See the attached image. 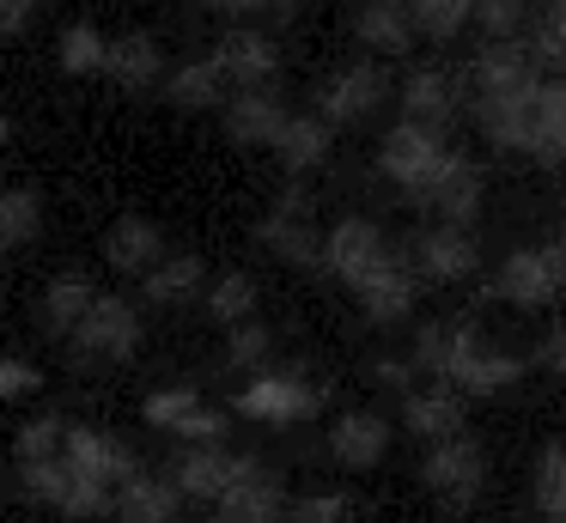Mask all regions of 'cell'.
<instances>
[{
  "instance_id": "obj_44",
  "label": "cell",
  "mask_w": 566,
  "mask_h": 523,
  "mask_svg": "<svg viewBox=\"0 0 566 523\" xmlns=\"http://www.w3.org/2000/svg\"><path fill=\"white\" fill-rule=\"evenodd\" d=\"M19 389H38V372L19 359H0V396H19Z\"/></svg>"
},
{
  "instance_id": "obj_38",
  "label": "cell",
  "mask_w": 566,
  "mask_h": 523,
  "mask_svg": "<svg viewBox=\"0 0 566 523\" xmlns=\"http://www.w3.org/2000/svg\"><path fill=\"white\" fill-rule=\"evenodd\" d=\"M62 438H67V426L55 420V414H43V420H31L25 432H19V462H38V457H62Z\"/></svg>"
},
{
  "instance_id": "obj_1",
  "label": "cell",
  "mask_w": 566,
  "mask_h": 523,
  "mask_svg": "<svg viewBox=\"0 0 566 523\" xmlns=\"http://www.w3.org/2000/svg\"><path fill=\"white\" fill-rule=\"evenodd\" d=\"M67 347H74L80 372H111V365H128L140 347V311L128 299H92V311L67 328Z\"/></svg>"
},
{
  "instance_id": "obj_40",
  "label": "cell",
  "mask_w": 566,
  "mask_h": 523,
  "mask_svg": "<svg viewBox=\"0 0 566 523\" xmlns=\"http://www.w3.org/2000/svg\"><path fill=\"white\" fill-rule=\"evenodd\" d=\"M536 61H560L566 67V0H554L548 12H542V24H536V49H530Z\"/></svg>"
},
{
  "instance_id": "obj_5",
  "label": "cell",
  "mask_w": 566,
  "mask_h": 523,
  "mask_svg": "<svg viewBox=\"0 0 566 523\" xmlns=\"http://www.w3.org/2000/svg\"><path fill=\"white\" fill-rule=\"evenodd\" d=\"M420 481H427L432 493L469 505V499L481 493V481H488V450H481L475 438H463V432L439 438V444L427 450V462H420Z\"/></svg>"
},
{
  "instance_id": "obj_35",
  "label": "cell",
  "mask_w": 566,
  "mask_h": 523,
  "mask_svg": "<svg viewBox=\"0 0 566 523\" xmlns=\"http://www.w3.org/2000/svg\"><path fill=\"white\" fill-rule=\"evenodd\" d=\"M19 481L31 487V493L43 499V505H62L67 481H74V469H67L62 457H38V462H19Z\"/></svg>"
},
{
  "instance_id": "obj_14",
  "label": "cell",
  "mask_w": 566,
  "mask_h": 523,
  "mask_svg": "<svg viewBox=\"0 0 566 523\" xmlns=\"http://www.w3.org/2000/svg\"><path fill=\"white\" fill-rule=\"evenodd\" d=\"M286 116H293V109H286L269 85H244V92L226 97V134H232L238 146H274V134H281Z\"/></svg>"
},
{
  "instance_id": "obj_42",
  "label": "cell",
  "mask_w": 566,
  "mask_h": 523,
  "mask_svg": "<svg viewBox=\"0 0 566 523\" xmlns=\"http://www.w3.org/2000/svg\"><path fill=\"white\" fill-rule=\"evenodd\" d=\"M43 0H0V36H25L38 24Z\"/></svg>"
},
{
  "instance_id": "obj_6",
  "label": "cell",
  "mask_w": 566,
  "mask_h": 523,
  "mask_svg": "<svg viewBox=\"0 0 566 523\" xmlns=\"http://www.w3.org/2000/svg\"><path fill=\"white\" fill-rule=\"evenodd\" d=\"M384 92H390V80H384L378 61H354V67L329 73L317 92V116L329 122V128H347V122H366L371 109L384 104Z\"/></svg>"
},
{
  "instance_id": "obj_21",
  "label": "cell",
  "mask_w": 566,
  "mask_h": 523,
  "mask_svg": "<svg viewBox=\"0 0 566 523\" xmlns=\"http://www.w3.org/2000/svg\"><path fill=\"white\" fill-rule=\"evenodd\" d=\"M177 505H184L177 481L147 474V469H135L123 487H116V517L123 523H177Z\"/></svg>"
},
{
  "instance_id": "obj_19",
  "label": "cell",
  "mask_w": 566,
  "mask_h": 523,
  "mask_svg": "<svg viewBox=\"0 0 566 523\" xmlns=\"http://www.w3.org/2000/svg\"><path fill=\"white\" fill-rule=\"evenodd\" d=\"M147 420L165 426V432L201 438V444H220V432H226V420L213 408H201L196 389H153V396H147Z\"/></svg>"
},
{
  "instance_id": "obj_13",
  "label": "cell",
  "mask_w": 566,
  "mask_h": 523,
  "mask_svg": "<svg viewBox=\"0 0 566 523\" xmlns=\"http://www.w3.org/2000/svg\"><path fill=\"white\" fill-rule=\"evenodd\" d=\"M524 153L536 158V165H548V170H566V80H542L536 85Z\"/></svg>"
},
{
  "instance_id": "obj_9",
  "label": "cell",
  "mask_w": 566,
  "mask_h": 523,
  "mask_svg": "<svg viewBox=\"0 0 566 523\" xmlns=\"http://www.w3.org/2000/svg\"><path fill=\"white\" fill-rule=\"evenodd\" d=\"M62 462L80 474V481H98V487H123L128 474H135V450L116 444V438H104V432H92V426H67Z\"/></svg>"
},
{
  "instance_id": "obj_18",
  "label": "cell",
  "mask_w": 566,
  "mask_h": 523,
  "mask_svg": "<svg viewBox=\"0 0 566 523\" xmlns=\"http://www.w3.org/2000/svg\"><path fill=\"white\" fill-rule=\"evenodd\" d=\"M238 469H244V457L238 450H220V444H196L184 450V462H177V493L184 499H201V505H213V499L226 493V487L238 481Z\"/></svg>"
},
{
  "instance_id": "obj_34",
  "label": "cell",
  "mask_w": 566,
  "mask_h": 523,
  "mask_svg": "<svg viewBox=\"0 0 566 523\" xmlns=\"http://www.w3.org/2000/svg\"><path fill=\"white\" fill-rule=\"evenodd\" d=\"M536 505L548 523H566V444H548L536 462Z\"/></svg>"
},
{
  "instance_id": "obj_45",
  "label": "cell",
  "mask_w": 566,
  "mask_h": 523,
  "mask_svg": "<svg viewBox=\"0 0 566 523\" xmlns=\"http://www.w3.org/2000/svg\"><path fill=\"white\" fill-rule=\"evenodd\" d=\"M7 134H13V128H7V116H0V140H7Z\"/></svg>"
},
{
  "instance_id": "obj_39",
  "label": "cell",
  "mask_w": 566,
  "mask_h": 523,
  "mask_svg": "<svg viewBox=\"0 0 566 523\" xmlns=\"http://www.w3.org/2000/svg\"><path fill=\"white\" fill-rule=\"evenodd\" d=\"M347 511H354V499L342 493H317V499H286V523H347Z\"/></svg>"
},
{
  "instance_id": "obj_41",
  "label": "cell",
  "mask_w": 566,
  "mask_h": 523,
  "mask_svg": "<svg viewBox=\"0 0 566 523\" xmlns=\"http://www.w3.org/2000/svg\"><path fill=\"white\" fill-rule=\"evenodd\" d=\"M269 347H274V335H269L262 323H238L226 359H232V365H262V359H269Z\"/></svg>"
},
{
  "instance_id": "obj_27",
  "label": "cell",
  "mask_w": 566,
  "mask_h": 523,
  "mask_svg": "<svg viewBox=\"0 0 566 523\" xmlns=\"http://www.w3.org/2000/svg\"><path fill=\"white\" fill-rule=\"evenodd\" d=\"M226 73L213 67V55H201V61H184V67H171L165 73V97H171L177 109H213V104H226Z\"/></svg>"
},
{
  "instance_id": "obj_20",
  "label": "cell",
  "mask_w": 566,
  "mask_h": 523,
  "mask_svg": "<svg viewBox=\"0 0 566 523\" xmlns=\"http://www.w3.org/2000/svg\"><path fill=\"white\" fill-rule=\"evenodd\" d=\"M463 104V85L451 80L444 67H415L402 85V116L408 122H427V128H444Z\"/></svg>"
},
{
  "instance_id": "obj_12",
  "label": "cell",
  "mask_w": 566,
  "mask_h": 523,
  "mask_svg": "<svg viewBox=\"0 0 566 523\" xmlns=\"http://www.w3.org/2000/svg\"><path fill=\"white\" fill-rule=\"evenodd\" d=\"M329 457L342 462V469H378V462L390 457V420L371 414V408L342 414V420L329 426Z\"/></svg>"
},
{
  "instance_id": "obj_32",
  "label": "cell",
  "mask_w": 566,
  "mask_h": 523,
  "mask_svg": "<svg viewBox=\"0 0 566 523\" xmlns=\"http://www.w3.org/2000/svg\"><path fill=\"white\" fill-rule=\"evenodd\" d=\"M415 36H432V43H451L457 31L469 24V0H402Z\"/></svg>"
},
{
  "instance_id": "obj_25",
  "label": "cell",
  "mask_w": 566,
  "mask_h": 523,
  "mask_svg": "<svg viewBox=\"0 0 566 523\" xmlns=\"http://www.w3.org/2000/svg\"><path fill=\"white\" fill-rule=\"evenodd\" d=\"M329 140H335V128L323 116H286L281 134H274V153H281V165L293 177H305V170H317L329 158Z\"/></svg>"
},
{
  "instance_id": "obj_24",
  "label": "cell",
  "mask_w": 566,
  "mask_h": 523,
  "mask_svg": "<svg viewBox=\"0 0 566 523\" xmlns=\"http://www.w3.org/2000/svg\"><path fill=\"white\" fill-rule=\"evenodd\" d=\"M104 255H111L116 274H147V268L165 255V238H159L153 219L128 213V219H116V226L104 231Z\"/></svg>"
},
{
  "instance_id": "obj_2",
  "label": "cell",
  "mask_w": 566,
  "mask_h": 523,
  "mask_svg": "<svg viewBox=\"0 0 566 523\" xmlns=\"http://www.w3.org/2000/svg\"><path fill=\"white\" fill-rule=\"evenodd\" d=\"M378 165H384V177H390L396 189L408 195V201H420V195H427V182L439 177L444 165H451L444 128H427V122H408V116H402L390 134H384Z\"/></svg>"
},
{
  "instance_id": "obj_10",
  "label": "cell",
  "mask_w": 566,
  "mask_h": 523,
  "mask_svg": "<svg viewBox=\"0 0 566 523\" xmlns=\"http://www.w3.org/2000/svg\"><path fill=\"white\" fill-rule=\"evenodd\" d=\"M238 414H250V420H269V426H293V420H305V414H317V389H311L305 377L262 372L256 384L238 396Z\"/></svg>"
},
{
  "instance_id": "obj_15",
  "label": "cell",
  "mask_w": 566,
  "mask_h": 523,
  "mask_svg": "<svg viewBox=\"0 0 566 523\" xmlns=\"http://www.w3.org/2000/svg\"><path fill=\"white\" fill-rule=\"evenodd\" d=\"M420 207H427V213H439V226H469V219H475V207H481V170L469 165L463 153H451V165L427 182Z\"/></svg>"
},
{
  "instance_id": "obj_3",
  "label": "cell",
  "mask_w": 566,
  "mask_h": 523,
  "mask_svg": "<svg viewBox=\"0 0 566 523\" xmlns=\"http://www.w3.org/2000/svg\"><path fill=\"white\" fill-rule=\"evenodd\" d=\"M493 292L505 304H548L566 292V238L536 243V250H512L493 274Z\"/></svg>"
},
{
  "instance_id": "obj_43",
  "label": "cell",
  "mask_w": 566,
  "mask_h": 523,
  "mask_svg": "<svg viewBox=\"0 0 566 523\" xmlns=\"http://www.w3.org/2000/svg\"><path fill=\"white\" fill-rule=\"evenodd\" d=\"M536 359H542V365H548V372H554V377H566V316H560V323H554V328H548V335H542V347H536Z\"/></svg>"
},
{
  "instance_id": "obj_26",
  "label": "cell",
  "mask_w": 566,
  "mask_h": 523,
  "mask_svg": "<svg viewBox=\"0 0 566 523\" xmlns=\"http://www.w3.org/2000/svg\"><path fill=\"white\" fill-rule=\"evenodd\" d=\"M354 36L366 49H378V55H402V49L415 43V24H408L402 0H366V7L354 12Z\"/></svg>"
},
{
  "instance_id": "obj_7",
  "label": "cell",
  "mask_w": 566,
  "mask_h": 523,
  "mask_svg": "<svg viewBox=\"0 0 566 523\" xmlns=\"http://www.w3.org/2000/svg\"><path fill=\"white\" fill-rule=\"evenodd\" d=\"M213 523H286V493L262 462L244 457L238 481L213 499Z\"/></svg>"
},
{
  "instance_id": "obj_28",
  "label": "cell",
  "mask_w": 566,
  "mask_h": 523,
  "mask_svg": "<svg viewBox=\"0 0 566 523\" xmlns=\"http://www.w3.org/2000/svg\"><path fill=\"white\" fill-rule=\"evenodd\" d=\"M140 280H147V299L184 304V299H196V292L208 286V268H201V255H159Z\"/></svg>"
},
{
  "instance_id": "obj_36",
  "label": "cell",
  "mask_w": 566,
  "mask_h": 523,
  "mask_svg": "<svg viewBox=\"0 0 566 523\" xmlns=\"http://www.w3.org/2000/svg\"><path fill=\"white\" fill-rule=\"evenodd\" d=\"M524 12H530V0H469V19H475L488 36H517Z\"/></svg>"
},
{
  "instance_id": "obj_29",
  "label": "cell",
  "mask_w": 566,
  "mask_h": 523,
  "mask_svg": "<svg viewBox=\"0 0 566 523\" xmlns=\"http://www.w3.org/2000/svg\"><path fill=\"white\" fill-rule=\"evenodd\" d=\"M92 299H98V286H92L86 274H55L50 292H43V328H50V335H67V328L92 311Z\"/></svg>"
},
{
  "instance_id": "obj_11",
  "label": "cell",
  "mask_w": 566,
  "mask_h": 523,
  "mask_svg": "<svg viewBox=\"0 0 566 523\" xmlns=\"http://www.w3.org/2000/svg\"><path fill=\"white\" fill-rule=\"evenodd\" d=\"M213 67H220L226 85H238V92H244V85H269L274 73H281V49H274V36L238 24V31L213 49Z\"/></svg>"
},
{
  "instance_id": "obj_31",
  "label": "cell",
  "mask_w": 566,
  "mask_h": 523,
  "mask_svg": "<svg viewBox=\"0 0 566 523\" xmlns=\"http://www.w3.org/2000/svg\"><path fill=\"white\" fill-rule=\"evenodd\" d=\"M104 49H111V36L98 31V24H67L62 31V73H74V80H92V73H104Z\"/></svg>"
},
{
  "instance_id": "obj_4",
  "label": "cell",
  "mask_w": 566,
  "mask_h": 523,
  "mask_svg": "<svg viewBox=\"0 0 566 523\" xmlns=\"http://www.w3.org/2000/svg\"><path fill=\"white\" fill-rule=\"evenodd\" d=\"M384 262H396V250L371 219H342V226H329V238H323V268H329L342 286L371 280Z\"/></svg>"
},
{
  "instance_id": "obj_17",
  "label": "cell",
  "mask_w": 566,
  "mask_h": 523,
  "mask_svg": "<svg viewBox=\"0 0 566 523\" xmlns=\"http://www.w3.org/2000/svg\"><path fill=\"white\" fill-rule=\"evenodd\" d=\"M104 73H111L123 92H153V85H165V49H159V36H147V31L116 36V43L104 49Z\"/></svg>"
},
{
  "instance_id": "obj_16",
  "label": "cell",
  "mask_w": 566,
  "mask_h": 523,
  "mask_svg": "<svg viewBox=\"0 0 566 523\" xmlns=\"http://www.w3.org/2000/svg\"><path fill=\"white\" fill-rule=\"evenodd\" d=\"M475 238L463 226H427L415 238V274L427 280H469L475 274Z\"/></svg>"
},
{
  "instance_id": "obj_30",
  "label": "cell",
  "mask_w": 566,
  "mask_h": 523,
  "mask_svg": "<svg viewBox=\"0 0 566 523\" xmlns=\"http://www.w3.org/2000/svg\"><path fill=\"white\" fill-rule=\"evenodd\" d=\"M256 280L250 274H220L213 286H201V304H208V316L213 323H226V328H238V323H250V311H256Z\"/></svg>"
},
{
  "instance_id": "obj_37",
  "label": "cell",
  "mask_w": 566,
  "mask_h": 523,
  "mask_svg": "<svg viewBox=\"0 0 566 523\" xmlns=\"http://www.w3.org/2000/svg\"><path fill=\"white\" fill-rule=\"evenodd\" d=\"M208 12L220 19H269V24H286L298 12V0H201Z\"/></svg>"
},
{
  "instance_id": "obj_22",
  "label": "cell",
  "mask_w": 566,
  "mask_h": 523,
  "mask_svg": "<svg viewBox=\"0 0 566 523\" xmlns=\"http://www.w3.org/2000/svg\"><path fill=\"white\" fill-rule=\"evenodd\" d=\"M415 280H420V274L402 262V255H396V262H384L371 280H359L354 299L366 304L371 323H402V316L415 311Z\"/></svg>"
},
{
  "instance_id": "obj_33",
  "label": "cell",
  "mask_w": 566,
  "mask_h": 523,
  "mask_svg": "<svg viewBox=\"0 0 566 523\" xmlns=\"http://www.w3.org/2000/svg\"><path fill=\"white\" fill-rule=\"evenodd\" d=\"M43 231V201L31 189H0V250L7 243H31Z\"/></svg>"
},
{
  "instance_id": "obj_23",
  "label": "cell",
  "mask_w": 566,
  "mask_h": 523,
  "mask_svg": "<svg viewBox=\"0 0 566 523\" xmlns=\"http://www.w3.org/2000/svg\"><path fill=\"white\" fill-rule=\"evenodd\" d=\"M402 420H408V432H420L427 444H439V438L463 432V396H457L451 384L408 389V396H402Z\"/></svg>"
},
{
  "instance_id": "obj_8",
  "label": "cell",
  "mask_w": 566,
  "mask_h": 523,
  "mask_svg": "<svg viewBox=\"0 0 566 523\" xmlns=\"http://www.w3.org/2000/svg\"><path fill=\"white\" fill-rule=\"evenodd\" d=\"M256 238L269 243L281 262H293V268L323 262V238H317V219H311L305 195H281V201H274V213L256 226Z\"/></svg>"
}]
</instances>
